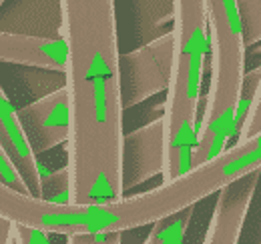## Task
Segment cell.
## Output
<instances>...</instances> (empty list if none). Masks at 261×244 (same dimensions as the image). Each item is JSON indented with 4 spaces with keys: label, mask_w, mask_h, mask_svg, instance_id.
<instances>
[{
    "label": "cell",
    "mask_w": 261,
    "mask_h": 244,
    "mask_svg": "<svg viewBox=\"0 0 261 244\" xmlns=\"http://www.w3.org/2000/svg\"><path fill=\"white\" fill-rule=\"evenodd\" d=\"M175 56L167 86L163 120V182H173L193 170L191 160L199 132V102L209 34L205 0L173 2Z\"/></svg>",
    "instance_id": "3957f363"
},
{
    "label": "cell",
    "mask_w": 261,
    "mask_h": 244,
    "mask_svg": "<svg viewBox=\"0 0 261 244\" xmlns=\"http://www.w3.org/2000/svg\"><path fill=\"white\" fill-rule=\"evenodd\" d=\"M261 100V68H253L249 72H245L243 82H241V90L237 98V106H235V134L239 130V126L243 124L247 112L251 110V106Z\"/></svg>",
    "instance_id": "7c38bea8"
},
{
    "label": "cell",
    "mask_w": 261,
    "mask_h": 244,
    "mask_svg": "<svg viewBox=\"0 0 261 244\" xmlns=\"http://www.w3.org/2000/svg\"><path fill=\"white\" fill-rule=\"evenodd\" d=\"M66 44L61 36H34L0 30V62L65 72Z\"/></svg>",
    "instance_id": "9c48e42d"
},
{
    "label": "cell",
    "mask_w": 261,
    "mask_h": 244,
    "mask_svg": "<svg viewBox=\"0 0 261 244\" xmlns=\"http://www.w3.org/2000/svg\"><path fill=\"white\" fill-rule=\"evenodd\" d=\"M175 56L173 30L143 44L125 56H119L123 108L137 106L151 96L167 92Z\"/></svg>",
    "instance_id": "5b68a950"
},
{
    "label": "cell",
    "mask_w": 261,
    "mask_h": 244,
    "mask_svg": "<svg viewBox=\"0 0 261 244\" xmlns=\"http://www.w3.org/2000/svg\"><path fill=\"white\" fill-rule=\"evenodd\" d=\"M0 182L4 186H8V188H12V190H16V192H20V194H31L24 180L20 178L16 166L8 158L6 150L2 148V144H0Z\"/></svg>",
    "instance_id": "9a60e30c"
},
{
    "label": "cell",
    "mask_w": 261,
    "mask_h": 244,
    "mask_svg": "<svg viewBox=\"0 0 261 244\" xmlns=\"http://www.w3.org/2000/svg\"><path fill=\"white\" fill-rule=\"evenodd\" d=\"M16 118L36 158L38 154L66 144L70 132V112L65 86L22 108H16Z\"/></svg>",
    "instance_id": "8992f818"
},
{
    "label": "cell",
    "mask_w": 261,
    "mask_h": 244,
    "mask_svg": "<svg viewBox=\"0 0 261 244\" xmlns=\"http://www.w3.org/2000/svg\"><path fill=\"white\" fill-rule=\"evenodd\" d=\"M66 244H123L121 232H102V234H68Z\"/></svg>",
    "instance_id": "2e32d148"
},
{
    "label": "cell",
    "mask_w": 261,
    "mask_h": 244,
    "mask_svg": "<svg viewBox=\"0 0 261 244\" xmlns=\"http://www.w3.org/2000/svg\"><path fill=\"white\" fill-rule=\"evenodd\" d=\"M165 140L163 120H153L123 138V190L127 192L139 184L163 172Z\"/></svg>",
    "instance_id": "ba28073f"
},
{
    "label": "cell",
    "mask_w": 261,
    "mask_h": 244,
    "mask_svg": "<svg viewBox=\"0 0 261 244\" xmlns=\"http://www.w3.org/2000/svg\"><path fill=\"white\" fill-rule=\"evenodd\" d=\"M205 16L211 84L199 122L193 168L223 154L235 138V106L245 76V46L235 0H205Z\"/></svg>",
    "instance_id": "277c9868"
},
{
    "label": "cell",
    "mask_w": 261,
    "mask_h": 244,
    "mask_svg": "<svg viewBox=\"0 0 261 244\" xmlns=\"http://www.w3.org/2000/svg\"><path fill=\"white\" fill-rule=\"evenodd\" d=\"M12 238V222L0 216V244H8Z\"/></svg>",
    "instance_id": "e0dca14e"
},
{
    "label": "cell",
    "mask_w": 261,
    "mask_h": 244,
    "mask_svg": "<svg viewBox=\"0 0 261 244\" xmlns=\"http://www.w3.org/2000/svg\"><path fill=\"white\" fill-rule=\"evenodd\" d=\"M115 8L113 0H61V38L68 52L65 90L70 112L66 174L68 200L76 206L127 196Z\"/></svg>",
    "instance_id": "6da1fadb"
},
{
    "label": "cell",
    "mask_w": 261,
    "mask_h": 244,
    "mask_svg": "<svg viewBox=\"0 0 261 244\" xmlns=\"http://www.w3.org/2000/svg\"><path fill=\"white\" fill-rule=\"evenodd\" d=\"M0 6H2V0H0Z\"/></svg>",
    "instance_id": "ffe728a7"
},
{
    "label": "cell",
    "mask_w": 261,
    "mask_h": 244,
    "mask_svg": "<svg viewBox=\"0 0 261 244\" xmlns=\"http://www.w3.org/2000/svg\"><path fill=\"white\" fill-rule=\"evenodd\" d=\"M261 168V136L235 142L217 158L159 188L123 196L102 204H53L31 194H16L8 222L46 234H102L127 232L195 206L223 186Z\"/></svg>",
    "instance_id": "7a4b0ae2"
},
{
    "label": "cell",
    "mask_w": 261,
    "mask_h": 244,
    "mask_svg": "<svg viewBox=\"0 0 261 244\" xmlns=\"http://www.w3.org/2000/svg\"><path fill=\"white\" fill-rule=\"evenodd\" d=\"M12 188H8V186H4V184L0 182V210H2V206H4V202H6V196H8V192H10Z\"/></svg>",
    "instance_id": "ac0fdd59"
},
{
    "label": "cell",
    "mask_w": 261,
    "mask_h": 244,
    "mask_svg": "<svg viewBox=\"0 0 261 244\" xmlns=\"http://www.w3.org/2000/svg\"><path fill=\"white\" fill-rule=\"evenodd\" d=\"M8 244H16V240H14V236H12V238H10V242Z\"/></svg>",
    "instance_id": "d6986e66"
},
{
    "label": "cell",
    "mask_w": 261,
    "mask_h": 244,
    "mask_svg": "<svg viewBox=\"0 0 261 244\" xmlns=\"http://www.w3.org/2000/svg\"><path fill=\"white\" fill-rule=\"evenodd\" d=\"M259 172L247 174L217 192L213 214L205 232L203 244H239L247 214L251 208Z\"/></svg>",
    "instance_id": "52a82bcc"
},
{
    "label": "cell",
    "mask_w": 261,
    "mask_h": 244,
    "mask_svg": "<svg viewBox=\"0 0 261 244\" xmlns=\"http://www.w3.org/2000/svg\"><path fill=\"white\" fill-rule=\"evenodd\" d=\"M0 144L6 150L8 158L12 160V164L16 166L31 196L38 198L40 180L46 174V168H42V164L31 150L16 118V108L2 86H0Z\"/></svg>",
    "instance_id": "30bf717a"
},
{
    "label": "cell",
    "mask_w": 261,
    "mask_h": 244,
    "mask_svg": "<svg viewBox=\"0 0 261 244\" xmlns=\"http://www.w3.org/2000/svg\"><path fill=\"white\" fill-rule=\"evenodd\" d=\"M239 22H241V38L243 46H253L261 36V2L259 0H235Z\"/></svg>",
    "instance_id": "4fadbf2b"
},
{
    "label": "cell",
    "mask_w": 261,
    "mask_h": 244,
    "mask_svg": "<svg viewBox=\"0 0 261 244\" xmlns=\"http://www.w3.org/2000/svg\"><path fill=\"white\" fill-rule=\"evenodd\" d=\"M38 198L53 204H70L68 200V174L66 168L57 170L53 174H44L40 180V192Z\"/></svg>",
    "instance_id": "5bb4252c"
},
{
    "label": "cell",
    "mask_w": 261,
    "mask_h": 244,
    "mask_svg": "<svg viewBox=\"0 0 261 244\" xmlns=\"http://www.w3.org/2000/svg\"><path fill=\"white\" fill-rule=\"evenodd\" d=\"M191 216H193V206L157 220L155 224H151V232L147 234L143 244H183Z\"/></svg>",
    "instance_id": "8fae6325"
}]
</instances>
